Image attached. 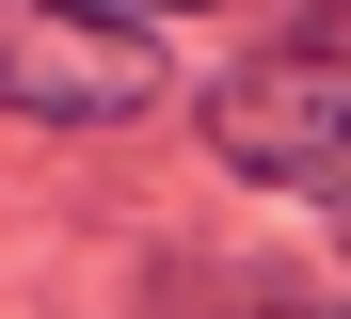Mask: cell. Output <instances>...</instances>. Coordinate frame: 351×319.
I'll list each match as a JSON object with an SVG mask.
<instances>
[{"label": "cell", "instance_id": "cell-1", "mask_svg": "<svg viewBox=\"0 0 351 319\" xmlns=\"http://www.w3.org/2000/svg\"><path fill=\"white\" fill-rule=\"evenodd\" d=\"M144 96H160L144 32L80 16V0H0V112H32V128H112V112H144Z\"/></svg>", "mask_w": 351, "mask_h": 319}, {"label": "cell", "instance_id": "cell-2", "mask_svg": "<svg viewBox=\"0 0 351 319\" xmlns=\"http://www.w3.org/2000/svg\"><path fill=\"white\" fill-rule=\"evenodd\" d=\"M208 144L240 176H271V191H304V208H351V64H256V80H223Z\"/></svg>", "mask_w": 351, "mask_h": 319}]
</instances>
